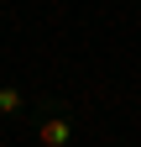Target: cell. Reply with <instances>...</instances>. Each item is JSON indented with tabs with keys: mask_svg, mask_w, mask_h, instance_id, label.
<instances>
[{
	"mask_svg": "<svg viewBox=\"0 0 141 147\" xmlns=\"http://www.w3.org/2000/svg\"><path fill=\"white\" fill-rule=\"evenodd\" d=\"M73 142V121L63 110H42L37 116V147H68Z\"/></svg>",
	"mask_w": 141,
	"mask_h": 147,
	"instance_id": "obj_1",
	"label": "cell"
},
{
	"mask_svg": "<svg viewBox=\"0 0 141 147\" xmlns=\"http://www.w3.org/2000/svg\"><path fill=\"white\" fill-rule=\"evenodd\" d=\"M21 110H26V89H21V84H0V116L16 121Z\"/></svg>",
	"mask_w": 141,
	"mask_h": 147,
	"instance_id": "obj_2",
	"label": "cell"
}]
</instances>
